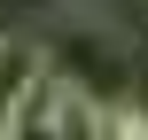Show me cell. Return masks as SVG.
Segmentation results:
<instances>
[{
    "label": "cell",
    "mask_w": 148,
    "mask_h": 140,
    "mask_svg": "<svg viewBox=\"0 0 148 140\" xmlns=\"http://www.w3.org/2000/svg\"><path fill=\"white\" fill-rule=\"evenodd\" d=\"M39 55H47V70H55L62 86L94 94L101 109L133 101V39H125L94 0H62V8H55V31L39 39Z\"/></svg>",
    "instance_id": "obj_1"
},
{
    "label": "cell",
    "mask_w": 148,
    "mask_h": 140,
    "mask_svg": "<svg viewBox=\"0 0 148 140\" xmlns=\"http://www.w3.org/2000/svg\"><path fill=\"white\" fill-rule=\"evenodd\" d=\"M0 31H8V23H0Z\"/></svg>",
    "instance_id": "obj_2"
}]
</instances>
